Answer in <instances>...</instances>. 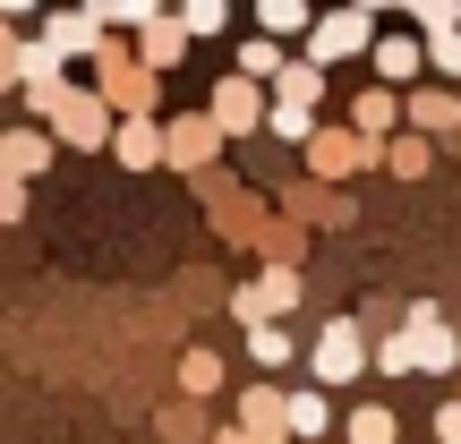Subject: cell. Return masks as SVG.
<instances>
[{"label":"cell","instance_id":"cell-8","mask_svg":"<svg viewBox=\"0 0 461 444\" xmlns=\"http://www.w3.org/2000/svg\"><path fill=\"white\" fill-rule=\"evenodd\" d=\"M436 436H445V444H461V402H445V411H436Z\"/></svg>","mask_w":461,"mask_h":444},{"label":"cell","instance_id":"cell-7","mask_svg":"<svg viewBox=\"0 0 461 444\" xmlns=\"http://www.w3.org/2000/svg\"><path fill=\"white\" fill-rule=\"evenodd\" d=\"M411 112H419V120H428V129H445V120H453V95H419V103H411Z\"/></svg>","mask_w":461,"mask_h":444},{"label":"cell","instance_id":"cell-6","mask_svg":"<svg viewBox=\"0 0 461 444\" xmlns=\"http://www.w3.org/2000/svg\"><path fill=\"white\" fill-rule=\"evenodd\" d=\"M240 68H257V77H274V68H282V51H274V43H248V51H240Z\"/></svg>","mask_w":461,"mask_h":444},{"label":"cell","instance_id":"cell-4","mask_svg":"<svg viewBox=\"0 0 461 444\" xmlns=\"http://www.w3.org/2000/svg\"><path fill=\"white\" fill-rule=\"evenodd\" d=\"M248 350H257V359H265V367H274V359H291V342H282V333H274V325H257V333H248Z\"/></svg>","mask_w":461,"mask_h":444},{"label":"cell","instance_id":"cell-3","mask_svg":"<svg viewBox=\"0 0 461 444\" xmlns=\"http://www.w3.org/2000/svg\"><path fill=\"white\" fill-rule=\"evenodd\" d=\"M214 376H222V367L205 359V350H188V359H180V385H188V394H214Z\"/></svg>","mask_w":461,"mask_h":444},{"label":"cell","instance_id":"cell-2","mask_svg":"<svg viewBox=\"0 0 461 444\" xmlns=\"http://www.w3.org/2000/svg\"><path fill=\"white\" fill-rule=\"evenodd\" d=\"M359 17H333V26H316V60H333V51H350V43H359Z\"/></svg>","mask_w":461,"mask_h":444},{"label":"cell","instance_id":"cell-5","mask_svg":"<svg viewBox=\"0 0 461 444\" xmlns=\"http://www.w3.org/2000/svg\"><path fill=\"white\" fill-rule=\"evenodd\" d=\"M376 60H384V77H411V68H419V43H384Z\"/></svg>","mask_w":461,"mask_h":444},{"label":"cell","instance_id":"cell-1","mask_svg":"<svg viewBox=\"0 0 461 444\" xmlns=\"http://www.w3.org/2000/svg\"><path fill=\"white\" fill-rule=\"evenodd\" d=\"M316 376H325V385L359 376V333H350V325H325V342H316Z\"/></svg>","mask_w":461,"mask_h":444}]
</instances>
